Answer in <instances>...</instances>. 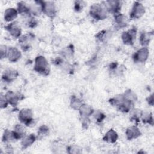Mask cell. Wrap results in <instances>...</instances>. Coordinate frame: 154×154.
I'll return each instance as SVG.
<instances>
[{"label": "cell", "mask_w": 154, "mask_h": 154, "mask_svg": "<svg viewBox=\"0 0 154 154\" xmlns=\"http://www.w3.org/2000/svg\"><path fill=\"white\" fill-rule=\"evenodd\" d=\"M18 118L21 123L28 126L33 124L34 120L32 111L29 108H23L20 110Z\"/></svg>", "instance_id": "3"}, {"label": "cell", "mask_w": 154, "mask_h": 154, "mask_svg": "<svg viewBox=\"0 0 154 154\" xmlns=\"http://www.w3.org/2000/svg\"><path fill=\"white\" fill-rule=\"evenodd\" d=\"M149 51L147 48L143 47L134 52L132 58L135 63H144L148 58Z\"/></svg>", "instance_id": "6"}, {"label": "cell", "mask_w": 154, "mask_h": 154, "mask_svg": "<svg viewBox=\"0 0 154 154\" xmlns=\"http://www.w3.org/2000/svg\"><path fill=\"white\" fill-rule=\"evenodd\" d=\"M108 11L105 4L96 3L91 5L90 8V14L95 20H100L106 19L108 16Z\"/></svg>", "instance_id": "1"}, {"label": "cell", "mask_w": 154, "mask_h": 154, "mask_svg": "<svg viewBox=\"0 0 154 154\" xmlns=\"http://www.w3.org/2000/svg\"><path fill=\"white\" fill-rule=\"evenodd\" d=\"M142 121L144 123H147L150 124L151 125H153V119L152 113L148 112H144L142 111L141 116Z\"/></svg>", "instance_id": "27"}, {"label": "cell", "mask_w": 154, "mask_h": 154, "mask_svg": "<svg viewBox=\"0 0 154 154\" xmlns=\"http://www.w3.org/2000/svg\"><path fill=\"white\" fill-rule=\"evenodd\" d=\"M28 26L31 28H34L37 25V20L33 17H31L28 20Z\"/></svg>", "instance_id": "37"}, {"label": "cell", "mask_w": 154, "mask_h": 154, "mask_svg": "<svg viewBox=\"0 0 154 154\" xmlns=\"http://www.w3.org/2000/svg\"><path fill=\"white\" fill-rule=\"evenodd\" d=\"M49 128L46 125H42L40 126L38 131V137L40 138L44 136L48 135L49 134Z\"/></svg>", "instance_id": "29"}, {"label": "cell", "mask_w": 154, "mask_h": 154, "mask_svg": "<svg viewBox=\"0 0 154 154\" xmlns=\"http://www.w3.org/2000/svg\"><path fill=\"white\" fill-rule=\"evenodd\" d=\"M89 119L88 117H83L82 121V127L84 128H87L89 123H90V121H89Z\"/></svg>", "instance_id": "38"}, {"label": "cell", "mask_w": 154, "mask_h": 154, "mask_svg": "<svg viewBox=\"0 0 154 154\" xmlns=\"http://www.w3.org/2000/svg\"><path fill=\"white\" fill-rule=\"evenodd\" d=\"M79 114L81 116L83 117H88L94 113V109L93 108L87 104H82L79 109Z\"/></svg>", "instance_id": "20"}, {"label": "cell", "mask_w": 154, "mask_h": 154, "mask_svg": "<svg viewBox=\"0 0 154 154\" xmlns=\"http://www.w3.org/2000/svg\"><path fill=\"white\" fill-rule=\"evenodd\" d=\"M145 13V7L140 2H134L130 13L131 19H139Z\"/></svg>", "instance_id": "7"}, {"label": "cell", "mask_w": 154, "mask_h": 154, "mask_svg": "<svg viewBox=\"0 0 154 154\" xmlns=\"http://www.w3.org/2000/svg\"><path fill=\"white\" fill-rule=\"evenodd\" d=\"M114 21L116 26L119 28L126 27L128 23V19L127 17L123 14L120 13L114 15Z\"/></svg>", "instance_id": "14"}, {"label": "cell", "mask_w": 154, "mask_h": 154, "mask_svg": "<svg viewBox=\"0 0 154 154\" xmlns=\"http://www.w3.org/2000/svg\"><path fill=\"white\" fill-rule=\"evenodd\" d=\"M118 139L117 133L112 129H109L103 137V140L109 143H114Z\"/></svg>", "instance_id": "19"}, {"label": "cell", "mask_w": 154, "mask_h": 154, "mask_svg": "<svg viewBox=\"0 0 154 154\" xmlns=\"http://www.w3.org/2000/svg\"><path fill=\"white\" fill-rule=\"evenodd\" d=\"M34 70L36 72L43 76H47L49 75L50 69L48 62L45 57L39 55L35 58Z\"/></svg>", "instance_id": "2"}, {"label": "cell", "mask_w": 154, "mask_h": 154, "mask_svg": "<svg viewBox=\"0 0 154 154\" xmlns=\"http://www.w3.org/2000/svg\"><path fill=\"white\" fill-rule=\"evenodd\" d=\"M134 105V102L128 100L125 98L124 100L122 102V103L117 107L118 109L123 112H128L131 111Z\"/></svg>", "instance_id": "21"}, {"label": "cell", "mask_w": 154, "mask_h": 154, "mask_svg": "<svg viewBox=\"0 0 154 154\" xmlns=\"http://www.w3.org/2000/svg\"><path fill=\"white\" fill-rule=\"evenodd\" d=\"M16 140L23 138L26 135V129L21 124H17L13 131Z\"/></svg>", "instance_id": "17"}, {"label": "cell", "mask_w": 154, "mask_h": 154, "mask_svg": "<svg viewBox=\"0 0 154 154\" xmlns=\"http://www.w3.org/2000/svg\"><path fill=\"white\" fill-rule=\"evenodd\" d=\"M123 94L124 96V97L128 100L135 102L137 100V94L130 89L126 90Z\"/></svg>", "instance_id": "25"}, {"label": "cell", "mask_w": 154, "mask_h": 154, "mask_svg": "<svg viewBox=\"0 0 154 154\" xmlns=\"http://www.w3.org/2000/svg\"><path fill=\"white\" fill-rule=\"evenodd\" d=\"M42 13L49 17H54L57 13L55 5L52 1H41Z\"/></svg>", "instance_id": "4"}, {"label": "cell", "mask_w": 154, "mask_h": 154, "mask_svg": "<svg viewBox=\"0 0 154 154\" xmlns=\"http://www.w3.org/2000/svg\"><path fill=\"white\" fill-rule=\"evenodd\" d=\"M36 140V137L34 134H31L28 135H25L21 141V146L23 149H25L31 146Z\"/></svg>", "instance_id": "18"}, {"label": "cell", "mask_w": 154, "mask_h": 154, "mask_svg": "<svg viewBox=\"0 0 154 154\" xmlns=\"http://www.w3.org/2000/svg\"><path fill=\"white\" fill-rule=\"evenodd\" d=\"M17 14H18V11L16 9L14 8H8L6 9L4 11V20L7 22H12L17 17Z\"/></svg>", "instance_id": "16"}, {"label": "cell", "mask_w": 154, "mask_h": 154, "mask_svg": "<svg viewBox=\"0 0 154 154\" xmlns=\"http://www.w3.org/2000/svg\"><path fill=\"white\" fill-rule=\"evenodd\" d=\"M16 140L13 131H10L8 129H5L2 135V141L4 143H10Z\"/></svg>", "instance_id": "23"}, {"label": "cell", "mask_w": 154, "mask_h": 154, "mask_svg": "<svg viewBox=\"0 0 154 154\" xmlns=\"http://www.w3.org/2000/svg\"><path fill=\"white\" fill-rule=\"evenodd\" d=\"M131 120H134L135 122H139L140 118L141 117L142 111L140 109H132L131 110Z\"/></svg>", "instance_id": "28"}, {"label": "cell", "mask_w": 154, "mask_h": 154, "mask_svg": "<svg viewBox=\"0 0 154 154\" xmlns=\"http://www.w3.org/2000/svg\"><path fill=\"white\" fill-rule=\"evenodd\" d=\"M8 48L5 45H1L0 46V56L1 58L3 59L7 56V52H8Z\"/></svg>", "instance_id": "35"}, {"label": "cell", "mask_w": 154, "mask_h": 154, "mask_svg": "<svg viewBox=\"0 0 154 154\" xmlns=\"http://www.w3.org/2000/svg\"><path fill=\"white\" fill-rule=\"evenodd\" d=\"M19 76L17 70L11 69H8L4 71L2 75V79L5 82H11L14 81Z\"/></svg>", "instance_id": "11"}, {"label": "cell", "mask_w": 154, "mask_h": 154, "mask_svg": "<svg viewBox=\"0 0 154 154\" xmlns=\"http://www.w3.org/2000/svg\"><path fill=\"white\" fill-rule=\"evenodd\" d=\"M8 100L5 96V94H1V98H0V107L1 108H5L7 106L8 104Z\"/></svg>", "instance_id": "33"}, {"label": "cell", "mask_w": 154, "mask_h": 154, "mask_svg": "<svg viewBox=\"0 0 154 154\" xmlns=\"http://www.w3.org/2000/svg\"><path fill=\"white\" fill-rule=\"evenodd\" d=\"M125 97L123 94H119L117 96H115L114 97L111 98L109 100V102L110 104L114 106H116L117 108L122 103V102L124 100Z\"/></svg>", "instance_id": "24"}, {"label": "cell", "mask_w": 154, "mask_h": 154, "mask_svg": "<svg viewBox=\"0 0 154 154\" xmlns=\"http://www.w3.org/2000/svg\"><path fill=\"white\" fill-rule=\"evenodd\" d=\"M108 13L114 14V15L119 13L121 9V2L119 1H106L103 2Z\"/></svg>", "instance_id": "9"}, {"label": "cell", "mask_w": 154, "mask_h": 154, "mask_svg": "<svg viewBox=\"0 0 154 154\" xmlns=\"http://www.w3.org/2000/svg\"><path fill=\"white\" fill-rule=\"evenodd\" d=\"M5 28L8 31L10 34L14 38H18L21 35V28L17 22H13L7 25Z\"/></svg>", "instance_id": "8"}, {"label": "cell", "mask_w": 154, "mask_h": 154, "mask_svg": "<svg viewBox=\"0 0 154 154\" xmlns=\"http://www.w3.org/2000/svg\"><path fill=\"white\" fill-rule=\"evenodd\" d=\"M21 52L17 48L15 47L8 48L7 57L10 62L15 63L17 61L21 58Z\"/></svg>", "instance_id": "12"}, {"label": "cell", "mask_w": 154, "mask_h": 154, "mask_svg": "<svg viewBox=\"0 0 154 154\" xmlns=\"http://www.w3.org/2000/svg\"><path fill=\"white\" fill-rule=\"evenodd\" d=\"M152 35V34H151L149 32H142L140 37V44L144 47L147 46L150 43Z\"/></svg>", "instance_id": "22"}, {"label": "cell", "mask_w": 154, "mask_h": 154, "mask_svg": "<svg viewBox=\"0 0 154 154\" xmlns=\"http://www.w3.org/2000/svg\"><path fill=\"white\" fill-rule=\"evenodd\" d=\"M137 31V30L135 28H132L126 31H124L121 35L123 43L127 45H133L136 38Z\"/></svg>", "instance_id": "5"}, {"label": "cell", "mask_w": 154, "mask_h": 154, "mask_svg": "<svg viewBox=\"0 0 154 154\" xmlns=\"http://www.w3.org/2000/svg\"><path fill=\"white\" fill-rule=\"evenodd\" d=\"M5 95L8 100V103L13 106H15L18 103L19 100H21L24 97L20 93H14L12 91H8Z\"/></svg>", "instance_id": "10"}, {"label": "cell", "mask_w": 154, "mask_h": 154, "mask_svg": "<svg viewBox=\"0 0 154 154\" xmlns=\"http://www.w3.org/2000/svg\"><path fill=\"white\" fill-rule=\"evenodd\" d=\"M73 52V48L72 45H70L69 46L66 48L63 51V55L64 56H69L70 55H72Z\"/></svg>", "instance_id": "36"}, {"label": "cell", "mask_w": 154, "mask_h": 154, "mask_svg": "<svg viewBox=\"0 0 154 154\" xmlns=\"http://www.w3.org/2000/svg\"><path fill=\"white\" fill-rule=\"evenodd\" d=\"M125 134L126 138L128 140L136 139L141 135V131H140L139 128L136 126H132L128 128Z\"/></svg>", "instance_id": "13"}, {"label": "cell", "mask_w": 154, "mask_h": 154, "mask_svg": "<svg viewBox=\"0 0 154 154\" xmlns=\"http://www.w3.org/2000/svg\"><path fill=\"white\" fill-rule=\"evenodd\" d=\"M146 100L149 105L152 106L153 105V95L151 94L150 96H149L148 97H147Z\"/></svg>", "instance_id": "39"}, {"label": "cell", "mask_w": 154, "mask_h": 154, "mask_svg": "<svg viewBox=\"0 0 154 154\" xmlns=\"http://www.w3.org/2000/svg\"><path fill=\"white\" fill-rule=\"evenodd\" d=\"M94 117L97 122H102L105 118V114L100 111L95 112V113L94 114Z\"/></svg>", "instance_id": "32"}, {"label": "cell", "mask_w": 154, "mask_h": 154, "mask_svg": "<svg viewBox=\"0 0 154 154\" xmlns=\"http://www.w3.org/2000/svg\"><path fill=\"white\" fill-rule=\"evenodd\" d=\"M84 5H85V3H84V1H76L75 2L74 9L77 12L81 11L82 10Z\"/></svg>", "instance_id": "34"}, {"label": "cell", "mask_w": 154, "mask_h": 154, "mask_svg": "<svg viewBox=\"0 0 154 154\" xmlns=\"http://www.w3.org/2000/svg\"><path fill=\"white\" fill-rule=\"evenodd\" d=\"M81 100L75 96H72L70 100V106L75 110H79V108L82 105Z\"/></svg>", "instance_id": "26"}, {"label": "cell", "mask_w": 154, "mask_h": 154, "mask_svg": "<svg viewBox=\"0 0 154 154\" xmlns=\"http://www.w3.org/2000/svg\"><path fill=\"white\" fill-rule=\"evenodd\" d=\"M96 37H97V39H99V40H100L102 42H103L104 40H106V39H107V38L108 37L107 31H105V30H103V31L99 32L96 35Z\"/></svg>", "instance_id": "31"}, {"label": "cell", "mask_w": 154, "mask_h": 154, "mask_svg": "<svg viewBox=\"0 0 154 154\" xmlns=\"http://www.w3.org/2000/svg\"><path fill=\"white\" fill-rule=\"evenodd\" d=\"M67 152L69 153H80L82 152L81 148L76 145H72L68 147Z\"/></svg>", "instance_id": "30"}, {"label": "cell", "mask_w": 154, "mask_h": 154, "mask_svg": "<svg viewBox=\"0 0 154 154\" xmlns=\"http://www.w3.org/2000/svg\"><path fill=\"white\" fill-rule=\"evenodd\" d=\"M18 13L22 16H30L31 15V10L30 5L27 4L23 1H20L17 4V9Z\"/></svg>", "instance_id": "15"}]
</instances>
